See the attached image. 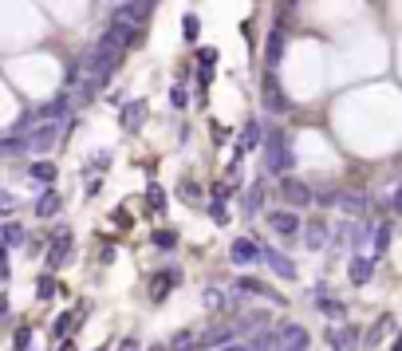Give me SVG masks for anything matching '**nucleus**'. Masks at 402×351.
I'll list each match as a JSON object with an SVG mask.
<instances>
[{"label": "nucleus", "instance_id": "nucleus-1", "mask_svg": "<svg viewBox=\"0 0 402 351\" xmlns=\"http://www.w3.org/2000/svg\"><path fill=\"white\" fill-rule=\"evenodd\" d=\"M123 51H127V48H123L118 40H111L107 32L99 36V44L83 56V71H87V80H83V95H95L99 87L111 80L114 67L123 64Z\"/></svg>", "mask_w": 402, "mask_h": 351}, {"label": "nucleus", "instance_id": "nucleus-2", "mask_svg": "<svg viewBox=\"0 0 402 351\" xmlns=\"http://www.w3.org/2000/svg\"><path fill=\"white\" fill-rule=\"evenodd\" d=\"M142 20H146V16H138L130 4H118V8H114V16H111V28H107V36H111V40H118L123 48H130V44L138 40V32H142Z\"/></svg>", "mask_w": 402, "mask_h": 351}, {"label": "nucleus", "instance_id": "nucleus-3", "mask_svg": "<svg viewBox=\"0 0 402 351\" xmlns=\"http://www.w3.org/2000/svg\"><path fill=\"white\" fill-rule=\"evenodd\" d=\"M264 166L273 170V174H288L292 170V150H288V138L273 130L268 134V143H264Z\"/></svg>", "mask_w": 402, "mask_h": 351}, {"label": "nucleus", "instance_id": "nucleus-4", "mask_svg": "<svg viewBox=\"0 0 402 351\" xmlns=\"http://www.w3.org/2000/svg\"><path fill=\"white\" fill-rule=\"evenodd\" d=\"M307 348H312V335L300 324H284L276 332V351H307Z\"/></svg>", "mask_w": 402, "mask_h": 351}, {"label": "nucleus", "instance_id": "nucleus-5", "mask_svg": "<svg viewBox=\"0 0 402 351\" xmlns=\"http://www.w3.org/2000/svg\"><path fill=\"white\" fill-rule=\"evenodd\" d=\"M336 206H339V213H347L351 221H363V217H367V193L343 190V193H336Z\"/></svg>", "mask_w": 402, "mask_h": 351}, {"label": "nucleus", "instance_id": "nucleus-6", "mask_svg": "<svg viewBox=\"0 0 402 351\" xmlns=\"http://www.w3.org/2000/svg\"><path fill=\"white\" fill-rule=\"evenodd\" d=\"M280 197H284V202H288V206H312V186H307V182H300V178H284V182H280Z\"/></svg>", "mask_w": 402, "mask_h": 351}, {"label": "nucleus", "instance_id": "nucleus-7", "mask_svg": "<svg viewBox=\"0 0 402 351\" xmlns=\"http://www.w3.org/2000/svg\"><path fill=\"white\" fill-rule=\"evenodd\" d=\"M229 261H233V265H257L260 261V245L257 241H249V237H237L233 245H229Z\"/></svg>", "mask_w": 402, "mask_h": 351}, {"label": "nucleus", "instance_id": "nucleus-8", "mask_svg": "<svg viewBox=\"0 0 402 351\" xmlns=\"http://www.w3.org/2000/svg\"><path fill=\"white\" fill-rule=\"evenodd\" d=\"M260 99H264V107H268V111H284V107H288V99H284V91H280V83H276L273 71H268L264 83H260Z\"/></svg>", "mask_w": 402, "mask_h": 351}, {"label": "nucleus", "instance_id": "nucleus-9", "mask_svg": "<svg viewBox=\"0 0 402 351\" xmlns=\"http://www.w3.org/2000/svg\"><path fill=\"white\" fill-rule=\"evenodd\" d=\"M55 138H60V123H48V127H32V130H28V150H48Z\"/></svg>", "mask_w": 402, "mask_h": 351}, {"label": "nucleus", "instance_id": "nucleus-10", "mask_svg": "<svg viewBox=\"0 0 402 351\" xmlns=\"http://www.w3.org/2000/svg\"><path fill=\"white\" fill-rule=\"evenodd\" d=\"M268 225H273V233H280V237L300 233V217H296V213H288V209H276V213H268Z\"/></svg>", "mask_w": 402, "mask_h": 351}, {"label": "nucleus", "instance_id": "nucleus-11", "mask_svg": "<svg viewBox=\"0 0 402 351\" xmlns=\"http://www.w3.org/2000/svg\"><path fill=\"white\" fill-rule=\"evenodd\" d=\"M280 56H284V28H273L268 40H264V67L273 71V67L280 64Z\"/></svg>", "mask_w": 402, "mask_h": 351}, {"label": "nucleus", "instance_id": "nucleus-12", "mask_svg": "<svg viewBox=\"0 0 402 351\" xmlns=\"http://www.w3.org/2000/svg\"><path fill=\"white\" fill-rule=\"evenodd\" d=\"M260 261H268V269H273L276 276H284V280L296 276V265H292L284 253H276V249H260Z\"/></svg>", "mask_w": 402, "mask_h": 351}, {"label": "nucleus", "instance_id": "nucleus-13", "mask_svg": "<svg viewBox=\"0 0 402 351\" xmlns=\"http://www.w3.org/2000/svg\"><path fill=\"white\" fill-rule=\"evenodd\" d=\"M260 146V119H249L241 130V138H237V158L241 154H249V150H257Z\"/></svg>", "mask_w": 402, "mask_h": 351}, {"label": "nucleus", "instance_id": "nucleus-14", "mask_svg": "<svg viewBox=\"0 0 402 351\" xmlns=\"http://www.w3.org/2000/svg\"><path fill=\"white\" fill-rule=\"evenodd\" d=\"M370 276H375V261H370V256H355L351 261V285L363 288Z\"/></svg>", "mask_w": 402, "mask_h": 351}, {"label": "nucleus", "instance_id": "nucleus-15", "mask_svg": "<svg viewBox=\"0 0 402 351\" xmlns=\"http://www.w3.org/2000/svg\"><path fill=\"white\" fill-rule=\"evenodd\" d=\"M142 114H146V103H142V99L127 103V107H123V127H127V130H138V127H142Z\"/></svg>", "mask_w": 402, "mask_h": 351}, {"label": "nucleus", "instance_id": "nucleus-16", "mask_svg": "<svg viewBox=\"0 0 402 351\" xmlns=\"http://www.w3.org/2000/svg\"><path fill=\"white\" fill-rule=\"evenodd\" d=\"M60 213V193L55 190H44L40 202H36V217H55Z\"/></svg>", "mask_w": 402, "mask_h": 351}, {"label": "nucleus", "instance_id": "nucleus-17", "mask_svg": "<svg viewBox=\"0 0 402 351\" xmlns=\"http://www.w3.org/2000/svg\"><path fill=\"white\" fill-rule=\"evenodd\" d=\"M327 339H331V348L336 351H351L355 339H359V332H355V328H339V332H331Z\"/></svg>", "mask_w": 402, "mask_h": 351}, {"label": "nucleus", "instance_id": "nucleus-18", "mask_svg": "<svg viewBox=\"0 0 402 351\" xmlns=\"http://www.w3.org/2000/svg\"><path fill=\"white\" fill-rule=\"evenodd\" d=\"M304 241H307V249H323V241H327V225H323V221H312L304 229Z\"/></svg>", "mask_w": 402, "mask_h": 351}, {"label": "nucleus", "instance_id": "nucleus-19", "mask_svg": "<svg viewBox=\"0 0 402 351\" xmlns=\"http://www.w3.org/2000/svg\"><path fill=\"white\" fill-rule=\"evenodd\" d=\"M0 237H4V245H24V241H28V233H24V225L8 221L4 229H0Z\"/></svg>", "mask_w": 402, "mask_h": 351}, {"label": "nucleus", "instance_id": "nucleus-20", "mask_svg": "<svg viewBox=\"0 0 402 351\" xmlns=\"http://www.w3.org/2000/svg\"><path fill=\"white\" fill-rule=\"evenodd\" d=\"M177 280H181V276H177L174 269H170V272H158V280L150 285V292H154V296H166V288H174Z\"/></svg>", "mask_w": 402, "mask_h": 351}, {"label": "nucleus", "instance_id": "nucleus-21", "mask_svg": "<svg viewBox=\"0 0 402 351\" xmlns=\"http://www.w3.org/2000/svg\"><path fill=\"white\" fill-rule=\"evenodd\" d=\"M181 36H186V44H197V36H201V20L193 16H181Z\"/></svg>", "mask_w": 402, "mask_h": 351}, {"label": "nucleus", "instance_id": "nucleus-22", "mask_svg": "<svg viewBox=\"0 0 402 351\" xmlns=\"http://www.w3.org/2000/svg\"><path fill=\"white\" fill-rule=\"evenodd\" d=\"M241 288H244V292H257V296H264V300H273V304L280 300V296H276L268 285H260V280H249V276H241Z\"/></svg>", "mask_w": 402, "mask_h": 351}, {"label": "nucleus", "instance_id": "nucleus-23", "mask_svg": "<svg viewBox=\"0 0 402 351\" xmlns=\"http://www.w3.org/2000/svg\"><path fill=\"white\" fill-rule=\"evenodd\" d=\"M249 343V339H244ZM249 351H276V335L273 332H260V335H253V343H249Z\"/></svg>", "mask_w": 402, "mask_h": 351}, {"label": "nucleus", "instance_id": "nucleus-24", "mask_svg": "<svg viewBox=\"0 0 402 351\" xmlns=\"http://www.w3.org/2000/svg\"><path fill=\"white\" fill-rule=\"evenodd\" d=\"M24 150H28V138H20V134L0 138V154H24Z\"/></svg>", "mask_w": 402, "mask_h": 351}, {"label": "nucleus", "instance_id": "nucleus-25", "mask_svg": "<svg viewBox=\"0 0 402 351\" xmlns=\"http://www.w3.org/2000/svg\"><path fill=\"white\" fill-rule=\"evenodd\" d=\"M390 328H394V319H390V316H383V319H379V324H375V328L367 332V343L375 348V343H379V339H383V335L390 332Z\"/></svg>", "mask_w": 402, "mask_h": 351}, {"label": "nucleus", "instance_id": "nucleus-26", "mask_svg": "<svg viewBox=\"0 0 402 351\" xmlns=\"http://www.w3.org/2000/svg\"><path fill=\"white\" fill-rule=\"evenodd\" d=\"M28 174H32L36 182H44V186H48L51 178H55V166H51V162H32V170H28Z\"/></svg>", "mask_w": 402, "mask_h": 351}, {"label": "nucleus", "instance_id": "nucleus-27", "mask_svg": "<svg viewBox=\"0 0 402 351\" xmlns=\"http://www.w3.org/2000/svg\"><path fill=\"white\" fill-rule=\"evenodd\" d=\"M146 202H150V209H154V213H166V193H162L158 182H154V186L146 190Z\"/></svg>", "mask_w": 402, "mask_h": 351}, {"label": "nucleus", "instance_id": "nucleus-28", "mask_svg": "<svg viewBox=\"0 0 402 351\" xmlns=\"http://www.w3.org/2000/svg\"><path fill=\"white\" fill-rule=\"evenodd\" d=\"M150 245H158V249H174V245H177V233H174V229H154Z\"/></svg>", "mask_w": 402, "mask_h": 351}, {"label": "nucleus", "instance_id": "nucleus-29", "mask_svg": "<svg viewBox=\"0 0 402 351\" xmlns=\"http://www.w3.org/2000/svg\"><path fill=\"white\" fill-rule=\"evenodd\" d=\"M67 256H71V253H67V241H55V249H48V265H51V269H60Z\"/></svg>", "mask_w": 402, "mask_h": 351}, {"label": "nucleus", "instance_id": "nucleus-30", "mask_svg": "<svg viewBox=\"0 0 402 351\" xmlns=\"http://www.w3.org/2000/svg\"><path fill=\"white\" fill-rule=\"evenodd\" d=\"M320 312L327 319H343V312H347V308H343L339 300H327V296H323V300H320Z\"/></svg>", "mask_w": 402, "mask_h": 351}, {"label": "nucleus", "instance_id": "nucleus-31", "mask_svg": "<svg viewBox=\"0 0 402 351\" xmlns=\"http://www.w3.org/2000/svg\"><path fill=\"white\" fill-rule=\"evenodd\" d=\"M386 249H390V225H379L375 229V256L386 253Z\"/></svg>", "mask_w": 402, "mask_h": 351}, {"label": "nucleus", "instance_id": "nucleus-32", "mask_svg": "<svg viewBox=\"0 0 402 351\" xmlns=\"http://www.w3.org/2000/svg\"><path fill=\"white\" fill-rule=\"evenodd\" d=\"M260 197H264V190L253 186V190L244 193V209H249V213H260Z\"/></svg>", "mask_w": 402, "mask_h": 351}, {"label": "nucleus", "instance_id": "nucleus-33", "mask_svg": "<svg viewBox=\"0 0 402 351\" xmlns=\"http://www.w3.org/2000/svg\"><path fill=\"white\" fill-rule=\"evenodd\" d=\"M210 217H213V225H229V209H225V202H221V197L210 206Z\"/></svg>", "mask_w": 402, "mask_h": 351}, {"label": "nucleus", "instance_id": "nucleus-34", "mask_svg": "<svg viewBox=\"0 0 402 351\" xmlns=\"http://www.w3.org/2000/svg\"><path fill=\"white\" fill-rule=\"evenodd\" d=\"M205 308H213V312H221V308H225V292H217V288H210V292H205Z\"/></svg>", "mask_w": 402, "mask_h": 351}, {"label": "nucleus", "instance_id": "nucleus-35", "mask_svg": "<svg viewBox=\"0 0 402 351\" xmlns=\"http://www.w3.org/2000/svg\"><path fill=\"white\" fill-rule=\"evenodd\" d=\"M71 319H75L71 312H67V316H60L55 324H51V335H55V339H64V335H67V328H71Z\"/></svg>", "mask_w": 402, "mask_h": 351}, {"label": "nucleus", "instance_id": "nucleus-36", "mask_svg": "<svg viewBox=\"0 0 402 351\" xmlns=\"http://www.w3.org/2000/svg\"><path fill=\"white\" fill-rule=\"evenodd\" d=\"M36 292L48 300V296H55V276H40V285H36Z\"/></svg>", "mask_w": 402, "mask_h": 351}, {"label": "nucleus", "instance_id": "nucleus-37", "mask_svg": "<svg viewBox=\"0 0 402 351\" xmlns=\"http://www.w3.org/2000/svg\"><path fill=\"white\" fill-rule=\"evenodd\" d=\"M197 64L213 67V64H217V48H197Z\"/></svg>", "mask_w": 402, "mask_h": 351}, {"label": "nucleus", "instance_id": "nucleus-38", "mask_svg": "<svg viewBox=\"0 0 402 351\" xmlns=\"http://www.w3.org/2000/svg\"><path fill=\"white\" fill-rule=\"evenodd\" d=\"M36 123H40V111H24L20 114V123H16V130H32Z\"/></svg>", "mask_w": 402, "mask_h": 351}, {"label": "nucleus", "instance_id": "nucleus-39", "mask_svg": "<svg viewBox=\"0 0 402 351\" xmlns=\"http://www.w3.org/2000/svg\"><path fill=\"white\" fill-rule=\"evenodd\" d=\"M127 4L134 8V12H138V16H150V8H154L158 0H127Z\"/></svg>", "mask_w": 402, "mask_h": 351}, {"label": "nucleus", "instance_id": "nucleus-40", "mask_svg": "<svg viewBox=\"0 0 402 351\" xmlns=\"http://www.w3.org/2000/svg\"><path fill=\"white\" fill-rule=\"evenodd\" d=\"M193 348V335L190 332H177L174 335V351H190Z\"/></svg>", "mask_w": 402, "mask_h": 351}, {"label": "nucleus", "instance_id": "nucleus-41", "mask_svg": "<svg viewBox=\"0 0 402 351\" xmlns=\"http://www.w3.org/2000/svg\"><path fill=\"white\" fill-rule=\"evenodd\" d=\"M170 103H174L177 111H181V107H186V103H190V95H186V91H181V87H170Z\"/></svg>", "mask_w": 402, "mask_h": 351}, {"label": "nucleus", "instance_id": "nucleus-42", "mask_svg": "<svg viewBox=\"0 0 402 351\" xmlns=\"http://www.w3.org/2000/svg\"><path fill=\"white\" fill-rule=\"evenodd\" d=\"M28 339H32V332H28V328H20L16 339H12V348H16V351H28Z\"/></svg>", "mask_w": 402, "mask_h": 351}, {"label": "nucleus", "instance_id": "nucleus-43", "mask_svg": "<svg viewBox=\"0 0 402 351\" xmlns=\"http://www.w3.org/2000/svg\"><path fill=\"white\" fill-rule=\"evenodd\" d=\"M16 209V197L12 193H0V213H12Z\"/></svg>", "mask_w": 402, "mask_h": 351}, {"label": "nucleus", "instance_id": "nucleus-44", "mask_svg": "<svg viewBox=\"0 0 402 351\" xmlns=\"http://www.w3.org/2000/svg\"><path fill=\"white\" fill-rule=\"evenodd\" d=\"M177 193H181V197H197V193H201V190H197L193 182H181V186H177Z\"/></svg>", "mask_w": 402, "mask_h": 351}, {"label": "nucleus", "instance_id": "nucleus-45", "mask_svg": "<svg viewBox=\"0 0 402 351\" xmlns=\"http://www.w3.org/2000/svg\"><path fill=\"white\" fill-rule=\"evenodd\" d=\"M83 190H87V197H95V193L103 190V182H99V178H87V186H83Z\"/></svg>", "mask_w": 402, "mask_h": 351}, {"label": "nucleus", "instance_id": "nucleus-46", "mask_svg": "<svg viewBox=\"0 0 402 351\" xmlns=\"http://www.w3.org/2000/svg\"><path fill=\"white\" fill-rule=\"evenodd\" d=\"M390 213H402V186L394 190V197H390Z\"/></svg>", "mask_w": 402, "mask_h": 351}, {"label": "nucleus", "instance_id": "nucleus-47", "mask_svg": "<svg viewBox=\"0 0 402 351\" xmlns=\"http://www.w3.org/2000/svg\"><path fill=\"white\" fill-rule=\"evenodd\" d=\"M221 351H249V343H221Z\"/></svg>", "mask_w": 402, "mask_h": 351}, {"label": "nucleus", "instance_id": "nucleus-48", "mask_svg": "<svg viewBox=\"0 0 402 351\" xmlns=\"http://www.w3.org/2000/svg\"><path fill=\"white\" fill-rule=\"evenodd\" d=\"M118 351H138V343H134V339H123V343H118Z\"/></svg>", "mask_w": 402, "mask_h": 351}, {"label": "nucleus", "instance_id": "nucleus-49", "mask_svg": "<svg viewBox=\"0 0 402 351\" xmlns=\"http://www.w3.org/2000/svg\"><path fill=\"white\" fill-rule=\"evenodd\" d=\"M8 316V296H0V319Z\"/></svg>", "mask_w": 402, "mask_h": 351}, {"label": "nucleus", "instance_id": "nucleus-50", "mask_svg": "<svg viewBox=\"0 0 402 351\" xmlns=\"http://www.w3.org/2000/svg\"><path fill=\"white\" fill-rule=\"evenodd\" d=\"M394 351H402V339H399V343H394Z\"/></svg>", "mask_w": 402, "mask_h": 351}, {"label": "nucleus", "instance_id": "nucleus-51", "mask_svg": "<svg viewBox=\"0 0 402 351\" xmlns=\"http://www.w3.org/2000/svg\"><path fill=\"white\" fill-rule=\"evenodd\" d=\"M0 253H4V237H0Z\"/></svg>", "mask_w": 402, "mask_h": 351}, {"label": "nucleus", "instance_id": "nucleus-52", "mask_svg": "<svg viewBox=\"0 0 402 351\" xmlns=\"http://www.w3.org/2000/svg\"><path fill=\"white\" fill-rule=\"evenodd\" d=\"M190 351H193V348H190Z\"/></svg>", "mask_w": 402, "mask_h": 351}]
</instances>
